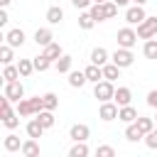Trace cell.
Instances as JSON below:
<instances>
[{
	"label": "cell",
	"mask_w": 157,
	"mask_h": 157,
	"mask_svg": "<svg viewBox=\"0 0 157 157\" xmlns=\"http://www.w3.org/2000/svg\"><path fill=\"white\" fill-rule=\"evenodd\" d=\"M39 110H44V98L42 96H34V98H22L17 103V113L22 118H29V115H37Z\"/></svg>",
	"instance_id": "6da1fadb"
},
{
	"label": "cell",
	"mask_w": 157,
	"mask_h": 157,
	"mask_svg": "<svg viewBox=\"0 0 157 157\" xmlns=\"http://www.w3.org/2000/svg\"><path fill=\"white\" fill-rule=\"evenodd\" d=\"M93 96L103 103V101H113V96H115V86H113V81H108V78H103V81H98L96 86H93Z\"/></svg>",
	"instance_id": "7a4b0ae2"
},
{
	"label": "cell",
	"mask_w": 157,
	"mask_h": 157,
	"mask_svg": "<svg viewBox=\"0 0 157 157\" xmlns=\"http://www.w3.org/2000/svg\"><path fill=\"white\" fill-rule=\"evenodd\" d=\"M110 61H113V64H118L120 69H128V66H132L135 56H132V52H130V49H125V47H118V49L110 54Z\"/></svg>",
	"instance_id": "3957f363"
},
{
	"label": "cell",
	"mask_w": 157,
	"mask_h": 157,
	"mask_svg": "<svg viewBox=\"0 0 157 157\" xmlns=\"http://www.w3.org/2000/svg\"><path fill=\"white\" fill-rule=\"evenodd\" d=\"M137 37L140 39H152L157 37V17H145L137 25Z\"/></svg>",
	"instance_id": "277c9868"
},
{
	"label": "cell",
	"mask_w": 157,
	"mask_h": 157,
	"mask_svg": "<svg viewBox=\"0 0 157 157\" xmlns=\"http://www.w3.org/2000/svg\"><path fill=\"white\" fill-rule=\"evenodd\" d=\"M115 39H118V47L132 49V47H135V42H137V32H135L132 27H123V29H118Z\"/></svg>",
	"instance_id": "5b68a950"
},
{
	"label": "cell",
	"mask_w": 157,
	"mask_h": 157,
	"mask_svg": "<svg viewBox=\"0 0 157 157\" xmlns=\"http://www.w3.org/2000/svg\"><path fill=\"white\" fill-rule=\"evenodd\" d=\"M2 96H7L12 103H20V101L25 98V86H22L20 81H7V83H5Z\"/></svg>",
	"instance_id": "8992f818"
},
{
	"label": "cell",
	"mask_w": 157,
	"mask_h": 157,
	"mask_svg": "<svg viewBox=\"0 0 157 157\" xmlns=\"http://www.w3.org/2000/svg\"><path fill=\"white\" fill-rule=\"evenodd\" d=\"M118 113H120V105H118L115 101H103L101 108H98V118L105 120V123H108V120H115Z\"/></svg>",
	"instance_id": "52a82bcc"
},
{
	"label": "cell",
	"mask_w": 157,
	"mask_h": 157,
	"mask_svg": "<svg viewBox=\"0 0 157 157\" xmlns=\"http://www.w3.org/2000/svg\"><path fill=\"white\" fill-rule=\"evenodd\" d=\"M145 17H147V15H145L142 5H132V7L125 10V22H128V25H140Z\"/></svg>",
	"instance_id": "ba28073f"
},
{
	"label": "cell",
	"mask_w": 157,
	"mask_h": 157,
	"mask_svg": "<svg viewBox=\"0 0 157 157\" xmlns=\"http://www.w3.org/2000/svg\"><path fill=\"white\" fill-rule=\"evenodd\" d=\"M88 135H91V130H88V125H83V123H76V125H71V130H69V137H71L74 142H86Z\"/></svg>",
	"instance_id": "9c48e42d"
},
{
	"label": "cell",
	"mask_w": 157,
	"mask_h": 157,
	"mask_svg": "<svg viewBox=\"0 0 157 157\" xmlns=\"http://www.w3.org/2000/svg\"><path fill=\"white\" fill-rule=\"evenodd\" d=\"M113 101H115L120 108H123V105H130V101H132V91H130L128 86H118V88H115Z\"/></svg>",
	"instance_id": "30bf717a"
},
{
	"label": "cell",
	"mask_w": 157,
	"mask_h": 157,
	"mask_svg": "<svg viewBox=\"0 0 157 157\" xmlns=\"http://www.w3.org/2000/svg\"><path fill=\"white\" fill-rule=\"evenodd\" d=\"M44 130H47V128L39 123V118H37V115H34V118L27 123V137H34V140H39V137L44 135Z\"/></svg>",
	"instance_id": "8fae6325"
},
{
	"label": "cell",
	"mask_w": 157,
	"mask_h": 157,
	"mask_svg": "<svg viewBox=\"0 0 157 157\" xmlns=\"http://www.w3.org/2000/svg\"><path fill=\"white\" fill-rule=\"evenodd\" d=\"M83 71H86V78H88L91 83H98V81H103V66H98V64H93V61H91V64H88Z\"/></svg>",
	"instance_id": "7c38bea8"
},
{
	"label": "cell",
	"mask_w": 157,
	"mask_h": 157,
	"mask_svg": "<svg viewBox=\"0 0 157 157\" xmlns=\"http://www.w3.org/2000/svg\"><path fill=\"white\" fill-rule=\"evenodd\" d=\"M52 39H54V34H52V29H47V27H39V29L34 32L37 47H47V44H52Z\"/></svg>",
	"instance_id": "4fadbf2b"
},
{
	"label": "cell",
	"mask_w": 157,
	"mask_h": 157,
	"mask_svg": "<svg viewBox=\"0 0 157 157\" xmlns=\"http://www.w3.org/2000/svg\"><path fill=\"white\" fill-rule=\"evenodd\" d=\"M5 42H7L10 47H22V44H25V32H22V29H10V32L5 34Z\"/></svg>",
	"instance_id": "5bb4252c"
},
{
	"label": "cell",
	"mask_w": 157,
	"mask_h": 157,
	"mask_svg": "<svg viewBox=\"0 0 157 157\" xmlns=\"http://www.w3.org/2000/svg\"><path fill=\"white\" fill-rule=\"evenodd\" d=\"M145 137V132L137 128V123H128V128H125V140L128 142H137V140H142Z\"/></svg>",
	"instance_id": "9a60e30c"
},
{
	"label": "cell",
	"mask_w": 157,
	"mask_h": 157,
	"mask_svg": "<svg viewBox=\"0 0 157 157\" xmlns=\"http://www.w3.org/2000/svg\"><path fill=\"white\" fill-rule=\"evenodd\" d=\"M88 12L93 15V20H96V22H103V20H108V10H105V2H93Z\"/></svg>",
	"instance_id": "2e32d148"
},
{
	"label": "cell",
	"mask_w": 157,
	"mask_h": 157,
	"mask_svg": "<svg viewBox=\"0 0 157 157\" xmlns=\"http://www.w3.org/2000/svg\"><path fill=\"white\" fill-rule=\"evenodd\" d=\"M25 157H37L39 155V145H37V140L34 137H29V140H25L22 142V150H20Z\"/></svg>",
	"instance_id": "e0dca14e"
},
{
	"label": "cell",
	"mask_w": 157,
	"mask_h": 157,
	"mask_svg": "<svg viewBox=\"0 0 157 157\" xmlns=\"http://www.w3.org/2000/svg\"><path fill=\"white\" fill-rule=\"evenodd\" d=\"M61 20H64V10H61L59 5H52V7L47 10V22H49V25H59Z\"/></svg>",
	"instance_id": "ac0fdd59"
},
{
	"label": "cell",
	"mask_w": 157,
	"mask_h": 157,
	"mask_svg": "<svg viewBox=\"0 0 157 157\" xmlns=\"http://www.w3.org/2000/svg\"><path fill=\"white\" fill-rule=\"evenodd\" d=\"M108 59H110V54H108L103 47H96V49L91 52V61H93V64H98V66L108 64Z\"/></svg>",
	"instance_id": "d6986e66"
},
{
	"label": "cell",
	"mask_w": 157,
	"mask_h": 157,
	"mask_svg": "<svg viewBox=\"0 0 157 157\" xmlns=\"http://www.w3.org/2000/svg\"><path fill=\"white\" fill-rule=\"evenodd\" d=\"M86 81H88L86 78V71H69V86L71 88H81Z\"/></svg>",
	"instance_id": "ffe728a7"
},
{
	"label": "cell",
	"mask_w": 157,
	"mask_h": 157,
	"mask_svg": "<svg viewBox=\"0 0 157 157\" xmlns=\"http://www.w3.org/2000/svg\"><path fill=\"white\" fill-rule=\"evenodd\" d=\"M118 120H123V123H135V120H137V110H135L132 105H123L120 113H118Z\"/></svg>",
	"instance_id": "44dd1931"
},
{
	"label": "cell",
	"mask_w": 157,
	"mask_h": 157,
	"mask_svg": "<svg viewBox=\"0 0 157 157\" xmlns=\"http://www.w3.org/2000/svg\"><path fill=\"white\" fill-rule=\"evenodd\" d=\"M2 147H5L7 152H20V150H22V142H20V137H17V135H12V132H10V135L2 140Z\"/></svg>",
	"instance_id": "7402d4cb"
},
{
	"label": "cell",
	"mask_w": 157,
	"mask_h": 157,
	"mask_svg": "<svg viewBox=\"0 0 157 157\" xmlns=\"http://www.w3.org/2000/svg\"><path fill=\"white\" fill-rule=\"evenodd\" d=\"M71 66H74V59H71L69 54H61V56L56 59V71H59V74H69Z\"/></svg>",
	"instance_id": "603a6c76"
},
{
	"label": "cell",
	"mask_w": 157,
	"mask_h": 157,
	"mask_svg": "<svg viewBox=\"0 0 157 157\" xmlns=\"http://www.w3.org/2000/svg\"><path fill=\"white\" fill-rule=\"evenodd\" d=\"M103 78H108V81H115V78H120V66L118 64H103Z\"/></svg>",
	"instance_id": "cb8c5ba5"
},
{
	"label": "cell",
	"mask_w": 157,
	"mask_h": 157,
	"mask_svg": "<svg viewBox=\"0 0 157 157\" xmlns=\"http://www.w3.org/2000/svg\"><path fill=\"white\" fill-rule=\"evenodd\" d=\"M17 78H20L17 64H5V69H2V81L7 83V81H17Z\"/></svg>",
	"instance_id": "d4e9b609"
},
{
	"label": "cell",
	"mask_w": 157,
	"mask_h": 157,
	"mask_svg": "<svg viewBox=\"0 0 157 157\" xmlns=\"http://www.w3.org/2000/svg\"><path fill=\"white\" fill-rule=\"evenodd\" d=\"M42 54H44L47 59H52V61H56V59H59V56H61L64 52H61V47H59L56 42H52V44H47V47H44V52H42Z\"/></svg>",
	"instance_id": "484cf974"
},
{
	"label": "cell",
	"mask_w": 157,
	"mask_h": 157,
	"mask_svg": "<svg viewBox=\"0 0 157 157\" xmlns=\"http://www.w3.org/2000/svg\"><path fill=\"white\" fill-rule=\"evenodd\" d=\"M17 69H20V76L27 78V76L34 71V61H32V59H20V61H17Z\"/></svg>",
	"instance_id": "4316f807"
},
{
	"label": "cell",
	"mask_w": 157,
	"mask_h": 157,
	"mask_svg": "<svg viewBox=\"0 0 157 157\" xmlns=\"http://www.w3.org/2000/svg\"><path fill=\"white\" fill-rule=\"evenodd\" d=\"M142 54L147 59H157V39H145V47H142Z\"/></svg>",
	"instance_id": "83f0119b"
},
{
	"label": "cell",
	"mask_w": 157,
	"mask_h": 157,
	"mask_svg": "<svg viewBox=\"0 0 157 157\" xmlns=\"http://www.w3.org/2000/svg\"><path fill=\"white\" fill-rule=\"evenodd\" d=\"M37 118H39V123H42L47 130L54 125V110H47V108H44V110H39V113H37Z\"/></svg>",
	"instance_id": "f1b7e54d"
},
{
	"label": "cell",
	"mask_w": 157,
	"mask_h": 157,
	"mask_svg": "<svg viewBox=\"0 0 157 157\" xmlns=\"http://www.w3.org/2000/svg\"><path fill=\"white\" fill-rule=\"evenodd\" d=\"M135 123H137V128H140L145 135H147L150 130H155V125H157L152 118H145V115H137V120H135Z\"/></svg>",
	"instance_id": "f546056e"
},
{
	"label": "cell",
	"mask_w": 157,
	"mask_h": 157,
	"mask_svg": "<svg viewBox=\"0 0 157 157\" xmlns=\"http://www.w3.org/2000/svg\"><path fill=\"white\" fill-rule=\"evenodd\" d=\"M32 61H34V71H47V69H49V66L54 64V61H52V59H47L44 54H39V56H34Z\"/></svg>",
	"instance_id": "4dcf8cb0"
},
{
	"label": "cell",
	"mask_w": 157,
	"mask_h": 157,
	"mask_svg": "<svg viewBox=\"0 0 157 157\" xmlns=\"http://www.w3.org/2000/svg\"><path fill=\"white\" fill-rule=\"evenodd\" d=\"M88 155V145L86 142H74V147L69 150V157H86Z\"/></svg>",
	"instance_id": "1f68e13d"
},
{
	"label": "cell",
	"mask_w": 157,
	"mask_h": 157,
	"mask_svg": "<svg viewBox=\"0 0 157 157\" xmlns=\"http://www.w3.org/2000/svg\"><path fill=\"white\" fill-rule=\"evenodd\" d=\"M42 98H44V108H47V110H56V105H59V96H56V93L49 91V93H44Z\"/></svg>",
	"instance_id": "d6a6232c"
},
{
	"label": "cell",
	"mask_w": 157,
	"mask_h": 157,
	"mask_svg": "<svg viewBox=\"0 0 157 157\" xmlns=\"http://www.w3.org/2000/svg\"><path fill=\"white\" fill-rule=\"evenodd\" d=\"M93 25H96V20H93L91 12H83V15L78 17V27H81V29H93Z\"/></svg>",
	"instance_id": "836d02e7"
},
{
	"label": "cell",
	"mask_w": 157,
	"mask_h": 157,
	"mask_svg": "<svg viewBox=\"0 0 157 157\" xmlns=\"http://www.w3.org/2000/svg\"><path fill=\"white\" fill-rule=\"evenodd\" d=\"M12 49H15V47H10V44L0 47V61H2V64H12V59H15V56H12Z\"/></svg>",
	"instance_id": "e575fe53"
},
{
	"label": "cell",
	"mask_w": 157,
	"mask_h": 157,
	"mask_svg": "<svg viewBox=\"0 0 157 157\" xmlns=\"http://www.w3.org/2000/svg\"><path fill=\"white\" fill-rule=\"evenodd\" d=\"M10 103H12V101H10L7 96H2V98H0V118H7V115H12V108H10Z\"/></svg>",
	"instance_id": "d590c367"
},
{
	"label": "cell",
	"mask_w": 157,
	"mask_h": 157,
	"mask_svg": "<svg viewBox=\"0 0 157 157\" xmlns=\"http://www.w3.org/2000/svg\"><path fill=\"white\" fill-rule=\"evenodd\" d=\"M2 125H5L7 130H15V128L20 125V113H12V115H7V118H2Z\"/></svg>",
	"instance_id": "8d00e7d4"
},
{
	"label": "cell",
	"mask_w": 157,
	"mask_h": 157,
	"mask_svg": "<svg viewBox=\"0 0 157 157\" xmlns=\"http://www.w3.org/2000/svg\"><path fill=\"white\" fill-rule=\"evenodd\" d=\"M145 145H147L150 150H157V128H155V130H150V132L145 135Z\"/></svg>",
	"instance_id": "74e56055"
},
{
	"label": "cell",
	"mask_w": 157,
	"mask_h": 157,
	"mask_svg": "<svg viewBox=\"0 0 157 157\" xmlns=\"http://www.w3.org/2000/svg\"><path fill=\"white\" fill-rule=\"evenodd\" d=\"M96 155H98V157H113V155H115V150H113L110 145H101V147L96 150Z\"/></svg>",
	"instance_id": "f35d334b"
},
{
	"label": "cell",
	"mask_w": 157,
	"mask_h": 157,
	"mask_svg": "<svg viewBox=\"0 0 157 157\" xmlns=\"http://www.w3.org/2000/svg\"><path fill=\"white\" fill-rule=\"evenodd\" d=\"M91 2H93V0H71V5H74L76 10H86V7H91Z\"/></svg>",
	"instance_id": "ab89813d"
},
{
	"label": "cell",
	"mask_w": 157,
	"mask_h": 157,
	"mask_svg": "<svg viewBox=\"0 0 157 157\" xmlns=\"http://www.w3.org/2000/svg\"><path fill=\"white\" fill-rule=\"evenodd\" d=\"M147 105H150V108H157V88H152V91L147 93Z\"/></svg>",
	"instance_id": "60d3db41"
},
{
	"label": "cell",
	"mask_w": 157,
	"mask_h": 157,
	"mask_svg": "<svg viewBox=\"0 0 157 157\" xmlns=\"http://www.w3.org/2000/svg\"><path fill=\"white\" fill-rule=\"evenodd\" d=\"M7 25V12H5V7L0 10V27H5Z\"/></svg>",
	"instance_id": "b9f144b4"
},
{
	"label": "cell",
	"mask_w": 157,
	"mask_h": 157,
	"mask_svg": "<svg viewBox=\"0 0 157 157\" xmlns=\"http://www.w3.org/2000/svg\"><path fill=\"white\" fill-rule=\"evenodd\" d=\"M113 2H115V5H118V7H123V5H128V2H130V0H113Z\"/></svg>",
	"instance_id": "7bdbcfd3"
},
{
	"label": "cell",
	"mask_w": 157,
	"mask_h": 157,
	"mask_svg": "<svg viewBox=\"0 0 157 157\" xmlns=\"http://www.w3.org/2000/svg\"><path fill=\"white\" fill-rule=\"evenodd\" d=\"M10 2H12V0H0V7H7Z\"/></svg>",
	"instance_id": "ee69618b"
},
{
	"label": "cell",
	"mask_w": 157,
	"mask_h": 157,
	"mask_svg": "<svg viewBox=\"0 0 157 157\" xmlns=\"http://www.w3.org/2000/svg\"><path fill=\"white\" fill-rule=\"evenodd\" d=\"M132 2H135V5H145L147 0H132Z\"/></svg>",
	"instance_id": "f6af8a7d"
},
{
	"label": "cell",
	"mask_w": 157,
	"mask_h": 157,
	"mask_svg": "<svg viewBox=\"0 0 157 157\" xmlns=\"http://www.w3.org/2000/svg\"><path fill=\"white\" fill-rule=\"evenodd\" d=\"M93 2H108V0H93Z\"/></svg>",
	"instance_id": "bcb514c9"
},
{
	"label": "cell",
	"mask_w": 157,
	"mask_h": 157,
	"mask_svg": "<svg viewBox=\"0 0 157 157\" xmlns=\"http://www.w3.org/2000/svg\"><path fill=\"white\" fill-rule=\"evenodd\" d=\"M155 123H157V115H155Z\"/></svg>",
	"instance_id": "7dc6e473"
},
{
	"label": "cell",
	"mask_w": 157,
	"mask_h": 157,
	"mask_svg": "<svg viewBox=\"0 0 157 157\" xmlns=\"http://www.w3.org/2000/svg\"><path fill=\"white\" fill-rule=\"evenodd\" d=\"M155 128H157V125H155Z\"/></svg>",
	"instance_id": "c3c4849f"
}]
</instances>
